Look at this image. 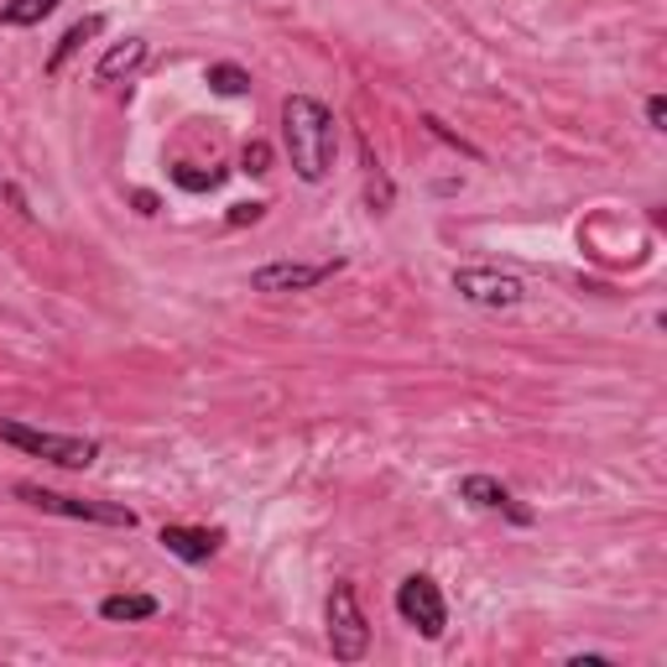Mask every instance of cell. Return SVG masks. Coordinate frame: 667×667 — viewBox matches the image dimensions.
Wrapping results in <instances>:
<instances>
[{"instance_id":"obj_7","label":"cell","mask_w":667,"mask_h":667,"mask_svg":"<svg viewBox=\"0 0 667 667\" xmlns=\"http://www.w3.org/2000/svg\"><path fill=\"white\" fill-rule=\"evenodd\" d=\"M334 272H344L340 256L334 261H266V266L251 272V292H272V297H282V292H313Z\"/></svg>"},{"instance_id":"obj_15","label":"cell","mask_w":667,"mask_h":667,"mask_svg":"<svg viewBox=\"0 0 667 667\" xmlns=\"http://www.w3.org/2000/svg\"><path fill=\"white\" fill-rule=\"evenodd\" d=\"M220 178H224V172H199V168H189V162H178V168H172V183H178L183 193H209Z\"/></svg>"},{"instance_id":"obj_6","label":"cell","mask_w":667,"mask_h":667,"mask_svg":"<svg viewBox=\"0 0 667 667\" xmlns=\"http://www.w3.org/2000/svg\"><path fill=\"white\" fill-rule=\"evenodd\" d=\"M454 292L464 303H475V309H516L527 297V282L501 272V266H459L454 272Z\"/></svg>"},{"instance_id":"obj_5","label":"cell","mask_w":667,"mask_h":667,"mask_svg":"<svg viewBox=\"0 0 667 667\" xmlns=\"http://www.w3.org/2000/svg\"><path fill=\"white\" fill-rule=\"evenodd\" d=\"M396 616L407 620L417 636L438 641V636L448 631V599H444V589H438V579L407 574V579L396 584Z\"/></svg>"},{"instance_id":"obj_14","label":"cell","mask_w":667,"mask_h":667,"mask_svg":"<svg viewBox=\"0 0 667 667\" xmlns=\"http://www.w3.org/2000/svg\"><path fill=\"white\" fill-rule=\"evenodd\" d=\"M209 89L224 94V100H240V94H251V73L240 69V63H209Z\"/></svg>"},{"instance_id":"obj_8","label":"cell","mask_w":667,"mask_h":667,"mask_svg":"<svg viewBox=\"0 0 667 667\" xmlns=\"http://www.w3.org/2000/svg\"><path fill=\"white\" fill-rule=\"evenodd\" d=\"M459 496L469 501V506H479V512H501V516H512L516 527H532V512H527V506H516V496L501 485L496 475H464L459 479Z\"/></svg>"},{"instance_id":"obj_19","label":"cell","mask_w":667,"mask_h":667,"mask_svg":"<svg viewBox=\"0 0 667 667\" xmlns=\"http://www.w3.org/2000/svg\"><path fill=\"white\" fill-rule=\"evenodd\" d=\"M261 209H266V204H235V209H230V224H256Z\"/></svg>"},{"instance_id":"obj_2","label":"cell","mask_w":667,"mask_h":667,"mask_svg":"<svg viewBox=\"0 0 667 667\" xmlns=\"http://www.w3.org/2000/svg\"><path fill=\"white\" fill-rule=\"evenodd\" d=\"M0 444L21 448L27 459H48L58 469H89L100 459V444L94 438H79V433H42V428H27L17 417H0Z\"/></svg>"},{"instance_id":"obj_4","label":"cell","mask_w":667,"mask_h":667,"mask_svg":"<svg viewBox=\"0 0 667 667\" xmlns=\"http://www.w3.org/2000/svg\"><path fill=\"white\" fill-rule=\"evenodd\" d=\"M17 501L37 506L48 516H69V522H94V527H137V512L120 506V501H84V496H63V491H48V485H17Z\"/></svg>"},{"instance_id":"obj_17","label":"cell","mask_w":667,"mask_h":667,"mask_svg":"<svg viewBox=\"0 0 667 667\" xmlns=\"http://www.w3.org/2000/svg\"><path fill=\"white\" fill-rule=\"evenodd\" d=\"M240 168H245V172H266V168H272V152H266L261 141H251V146H245V156H240Z\"/></svg>"},{"instance_id":"obj_9","label":"cell","mask_w":667,"mask_h":667,"mask_svg":"<svg viewBox=\"0 0 667 667\" xmlns=\"http://www.w3.org/2000/svg\"><path fill=\"white\" fill-rule=\"evenodd\" d=\"M156 543L178 558V564H209L214 553H220V543H224V532L220 527H162L156 532Z\"/></svg>"},{"instance_id":"obj_16","label":"cell","mask_w":667,"mask_h":667,"mask_svg":"<svg viewBox=\"0 0 667 667\" xmlns=\"http://www.w3.org/2000/svg\"><path fill=\"white\" fill-rule=\"evenodd\" d=\"M423 125H428L433 137L444 141V146H454V152H464V156H475V162H479V146H469V141H464V137H454V131H448V125H444V120H438V115H423Z\"/></svg>"},{"instance_id":"obj_12","label":"cell","mask_w":667,"mask_h":667,"mask_svg":"<svg viewBox=\"0 0 667 667\" xmlns=\"http://www.w3.org/2000/svg\"><path fill=\"white\" fill-rule=\"evenodd\" d=\"M104 32V17H84V21H73L69 32L58 37V48H52V58H48V73H63V63H69L73 52L84 48L89 37H100Z\"/></svg>"},{"instance_id":"obj_20","label":"cell","mask_w":667,"mask_h":667,"mask_svg":"<svg viewBox=\"0 0 667 667\" xmlns=\"http://www.w3.org/2000/svg\"><path fill=\"white\" fill-rule=\"evenodd\" d=\"M131 199H137V209H141V214H156V193L137 189V193H131Z\"/></svg>"},{"instance_id":"obj_11","label":"cell","mask_w":667,"mask_h":667,"mask_svg":"<svg viewBox=\"0 0 667 667\" xmlns=\"http://www.w3.org/2000/svg\"><path fill=\"white\" fill-rule=\"evenodd\" d=\"M162 605H156V595H104L100 599V620H110V626H137V620H152Z\"/></svg>"},{"instance_id":"obj_18","label":"cell","mask_w":667,"mask_h":667,"mask_svg":"<svg viewBox=\"0 0 667 667\" xmlns=\"http://www.w3.org/2000/svg\"><path fill=\"white\" fill-rule=\"evenodd\" d=\"M647 125H651V131H667V100H663V94H651V100H647Z\"/></svg>"},{"instance_id":"obj_13","label":"cell","mask_w":667,"mask_h":667,"mask_svg":"<svg viewBox=\"0 0 667 667\" xmlns=\"http://www.w3.org/2000/svg\"><path fill=\"white\" fill-rule=\"evenodd\" d=\"M63 0H6L0 6V27H37V21H48Z\"/></svg>"},{"instance_id":"obj_3","label":"cell","mask_w":667,"mask_h":667,"mask_svg":"<svg viewBox=\"0 0 667 667\" xmlns=\"http://www.w3.org/2000/svg\"><path fill=\"white\" fill-rule=\"evenodd\" d=\"M324 626H329V651L334 663H360L371 651V620L360 610L355 584H334L324 599Z\"/></svg>"},{"instance_id":"obj_1","label":"cell","mask_w":667,"mask_h":667,"mask_svg":"<svg viewBox=\"0 0 667 667\" xmlns=\"http://www.w3.org/2000/svg\"><path fill=\"white\" fill-rule=\"evenodd\" d=\"M282 146L292 156V172L303 183H324L340 152V120L313 94H287L282 100Z\"/></svg>"},{"instance_id":"obj_10","label":"cell","mask_w":667,"mask_h":667,"mask_svg":"<svg viewBox=\"0 0 667 667\" xmlns=\"http://www.w3.org/2000/svg\"><path fill=\"white\" fill-rule=\"evenodd\" d=\"M141 63H146V42H141V37H125V42H115V48L94 63V79H100V84H120V79H131Z\"/></svg>"}]
</instances>
